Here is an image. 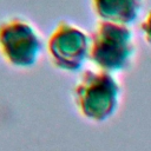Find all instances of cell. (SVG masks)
I'll return each mask as SVG.
<instances>
[{"instance_id": "obj_1", "label": "cell", "mask_w": 151, "mask_h": 151, "mask_svg": "<svg viewBox=\"0 0 151 151\" xmlns=\"http://www.w3.org/2000/svg\"><path fill=\"white\" fill-rule=\"evenodd\" d=\"M73 97L81 117L101 123L116 113L122 98V87L112 73L87 70L77 81Z\"/></svg>"}, {"instance_id": "obj_2", "label": "cell", "mask_w": 151, "mask_h": 151, "mask_svg": "<svg viewBox=\"0 0 151 151\" xmlns=\"http://www.w3.org/2000/svg\"><path fill=\"white\" fill-rule=\"evenodd\" d=\"M90 38L88 59L97 70L113 74L131 65L136 46L129 26L99 21Z\"/></svg>"}, {"instance_id": "obj_3", "label": "cell", "mask_w": 151, "mask_h": 151, "mask_svg": "<svg viewBox=\"0 0 151 151\" xmlns=\"http://www.w3.org/2000/svg\"><path fill=\"white\" fill-rule=\"evenodd\" d=\"M41 50L40 33L27 19L14 17L0 24V55L9 66L32 68L38 63Z\"/></svg>"}, {"instance_id": "obj_4", "label": "cell", "mask_w": 151, "mask_h": 151, "mask_svg": "<svg viewBox=\"0 0 151 151\" xmlns=\"http://www.w3.org/2000/svg\"><path fill=\"white\" fill-rule=\"evenodd\" d=\"M90 41V35L81 27L63 20L47 39L48 59L60 71L77 72L88 59Z\"/></svg>"}, {"instance_id": "obj_5", "label": "cell", "mask_w": 151, "mask_h": 151, "mask_svg": "<svg viewBox=\"0 0 151 151\" xmlns=\"http://www.w3.org/2000/svg\"><path fill=\"white\" fill-rule=\"evenodd\" d=\"M143 0H91V7L99 21L129 26L142 12Z\"/></svg>"}, {"instance_id": "obj_6", "label": "cell", "mask_w": 151, "mask_h": 151, "mask_svg": "<svg viewBox=\"0 0 151 151\" xmlns=\"http://www.w3.org/2000/svg\"><path fill=\"white\" fill-rule=\"evenodd\" d=\"M140 31L145 42L151 47V11L147 13L145 19L140 24Z\"/></svg>"}]
</instances>
